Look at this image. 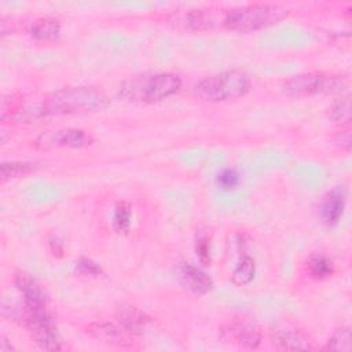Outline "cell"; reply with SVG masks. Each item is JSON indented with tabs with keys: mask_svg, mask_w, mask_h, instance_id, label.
<instances>
[{
	"mask_svg": "<svg viewBox=\"0 0 352 352\" xmlns=\"http://www.w3.org/2000/svg\"><path fill=\"white\" fill-rule=\"evenodd\" d=\"M217 21L212 10H190L176 16V23L188 30H206L210 29Z\"/></svg>",
	"mask_w": 352,
	"mask_h": 352,
	"instance_id": "9a60e30c",
	"label": "cell"
},
{
	"mask_svg": "<svg viewBox=\"0 0 352 352\" xmlns=\"http://www.w3.org/2000/svg\"><path fill=\"white\" fill-rule=\"evenodd\" d=\"M272 340H274V344L282 349H289V351L312 349V345L308 337L300 330L293 327L276 329L272 334Z\"/></svg>",
	"mask_w": 352,
	"mask_h": 352,
	"instance_id": "4fadbf2b",
	"label": "cell"
},
{
	"mask_svg": "<svg viewBox=\"0 0 352 352\" xmlns=\"http://www.w3.org/2000/svg\"><path fill=\"white\" fill-rule=\"evenodd\" d=\"M287 15V10L278 4L254 3L239 6L224 11L223 25L234 32L250 33L280 22Z\"/></svg>",
	"mask_w": 352,
	"mask_h": 352,
	"instance_id": "277c9868",
	"label": "cell"
},
{
	"mask_svg": "<svg viewBox=\"0 0 352 352\" xmlns=\"http://www.w3.org/2000/svg\"><path fill=\"white\" fill-rule=\"evenodd\" d=\"M33 170H34L33 162H21V161L3 162L0 166V176H1V180H7L11 177L25 176Z\"/></svg>",
	"mask_w": 352,
	"mask_h": 352,
	"instance_id": "7402d4cb",
	"label": "cell"
},
{
	"mask_svg": "<svg viewBox=\"0 0 352 352\" xmlns=\"http://www.w3.org/2000/svg\"><path fill=\"white\" fill-rule=\"evenodd\" d=\"M60 33V22L56 18L41 16L29 25V34L37 41H54Z\"/></svg>",
	"mask_w": 352,
	"mask_h": 352,
	"instance_id": "2e32d148",
	"label": "cell"
},
{
	"mask_svg": "<svg viewBox=\"0 0 352 352\" xmlns=\"http://www.w3.org/2000/svg\"><path fill=\"white\" fill-rule=\"evenodd\" d=\"M76 268L80 274L82 275H91V276H98L102 274V268L95 263L92 261L91 258L88 257H80L78 261L76 263Z\"/></svg>",
	"mask_w": 352,
	"mask_h": 352,
	"instance_id": "cb8c5ba5",
	"label": "cell"
},
{
	"mask_svg": "<svg viewBox=\"0 0 352 352\" xmlns=\"http://www.w3.org/2000/svg\"><path fill=\"white\" fill-rule=\"evenodd\" d=\"M345 202H346L345 188L342 186H337V187L331 188L324 195V198L320 204L322 221L330 227L336 226L344 213Z\"/></svg>",
	"mask_w": 352,
	"mask_h": 352,
	"instance_id": "8fae6325",
	"label": "cell"
},
{
	"mask_svg": "<svg viewBox=\"0 0 352 352\" xmlns=\"http://www.w3.org/2000/svg\"><path fill=\"white\" fill-rule=\"evenodd\" d=\"M15 285L23 296V308L25 309L47 307L45 294L43 292V289L30 275H28L25 272H19L15 276Z\"/></svg>",
	"mask_w": 352,
	"mask_h": 352,
	"instance_id": "7c38bea8",
	"label": "cell"
},
{
	"mask_svg": "<svg viewBox=\"0 0 352 352\" xmlns=\"http://www.w3.org/2000/svg\"><path fill=\"white\" fill-rule=\"evenodd\" d=\"M150 318L133 305H122L117 311V322L122 326L131 336L139 334L147 326Z\"/></svg>",
	"mask_w": 352,
	"mask_h": 352,
	"instance_id": "5bb4252c",
	"label": "cell"
},
{
	"mask_svg": "<svg viewBox=\"0 0 352 352\" xmlns=\"http://www.w3.org/2000/svg\"><path fill=\"white\" fill-rule=\"evenodd\" d=\"M330 118L334 122H338L341 125H348L351 122V96L345 95L338 98L333 102L331 107L329 109Z\"/></svg>",
	"mask_w": 352,
	"mask_h": 352,
	"instance_id": "ffe728a7",
	"label": "cell"
},
{
	"mask_svg": "<svg viewBox=\"0 0 352 352\" xmlns=\"http://www.w3.org/2000/svg\"><path fill=\"white\" fill-rule=\"evenodd\" d=\"M333 144L337 146L341 150L349 151L351 146H352V136H351V131L349 129H342L340 131L334 138H333Z\"/></svg>",
	"mask_w": 352,
	"mask_h": 352,
	"instance_id": "484cf974",
	"label": "cell"
},
{
	"mask_svg": "<svg viewBox=\"0 0 352 352\" xmlns=\"http://www.w3.org/2000/svg\"><path fill=\"white\" fill-rule=\"evenodd\" d=\"M252 81L248 73L238 69L223 70L199 80L192 92L205 102H226L246 95Z\"/></svg>",
	"mask_w": 352,
	"mask_h": 352,
	"instance_id": "3957f363",
	"label": "cell"
},
{
	"mask_svg": "<svg viewBox=\"0 0 352 352\" xmlns=\"http://www.w3.org/2000/svg\"><path fill=\"white\" fill-rule=\"evenodd\" d=\"M107 106L106 95L92 87H65L51 92L37 111L47 114H78L102 110Z\"/></svg>",
	"mask_w": 352,
	"mask_h": 352,
	"instance_id": "7a4b0ae2",
	"label": "cell"
},
{
	"mask_svg": "<svg viewBox=\"0 0 352 352\" xmlns=\"http://www.w3.org/2000/svg\"><path fill=\"white\" fill-rule=\"evenodd\" d=\"M94 143V138L84 129L80 128H66L56 132L43 133L37 139V146L43 148L48 147H67V148H81Z\"/></svg>",
	"mask_w": 352,
	"mask_h": 352,
	"instance_id": "52a82bcc",
	"label": "cell"
},
{
	"mask_svg": "<svg viewBox=\"0 0 352 352\" xmlns=\"http://www.w3.org/2000/svg\"><path fill=\"white\" fill-rule=\"evenodd\" d=\"M131 220H132V209L128 202L120 201L116 204L114 210H113V230L118 234H126L131 227Z\"/></svg>",
	"mask_w": 352,
	"mask_h": 352,
	"instance_id": "d6986e66",
	"label": "cell"
},
{
	"mask_svg": "<svg viewBox=\"0 0 352 352\" xmlns=\"http://www.w3.org/2000/svg\"><path fill=\"white\" fill-rule=\"evenodd\" d=\"M254 274H256L254 260L250 256L243 254L232 271V282L238 286L249 285L253 280Z\"/></svg>",
	"mask_w": 352,
	"mask_h": 352,
	"instance_id": "e0dca14e",
	"label": "cell"
},
{
	"mask_svg": "<svg viewBox=\"0 0 352 352\" xmlns=\"http://www.w3.org/2000/svg\"><path fill=\"white\" fill-rule=\"evenodd\" d=\"M307 270L312 278L326 279L334 274V264L323 254H314L307 263Z\"/></svg>",
	"mask_w": 352,
	"mask_h": 352,
	"instance_id": "ac0fdd59",
	"label": "cell"
},
{
	"mask_svg": "<svg viewBox=\"0 0 352 352\" xmlns=\"http://www.w3.org/2000/svg\"><path fill=\"white\" fill-rule=\"evenodd\" d=\"M216 183L221 190H234L241 183V175L234 168H226L217 175Z\"/></svg>",
	"mask_w": 352,
	"mask_h": 352,
	"instance_id": "603a6c76",
	"label": "cell"
},
{
	"mask_svg": "<svg viewBox=\"0 0 352 352\" xmlns=\"http://www.w3.org/2000/svg\"><path fill=\"white\" fill-rule=\"evenodd\" d=\"M12 349V345L11 344H7V340L6 337H1V341H0V351L1 352H8Z\"/></svg>",
	"mask_w": 352,
	"mask_h": 352,
	"instance_id": "83f0119b",
	"label": "cell"
},
{
	"mask_svg": "<svg viewBox=\"0 0 352 352\" xmlns=\"http://www.w3.org/2000/svg\"><path fill=\"white\" fill-rule=\"evenodd\" d=\"M324 351H344L349 352L352 349L351 345V330L349 327H340L336 329L334 333L330 336Z\"/></svg>",
	"mask_w": 352,
	"mask_h": 352,
	"instance_id": "44dd1931",
	"label": "cell"
},
{
	"mask_svg": "<svg viewBox=\"0 0 352 352\" xmlns=\"http://www.w3.org/2000/svg\"><path fill=\"white\" fill-rule=\"evenodd\" d=\"M182 88V80L170 72L143 73L126 78L118 89L121 98L133 103H157Z\"/></svg>",
	"mask_w": 352,
	"mask_h": 352,
	"instance_id": "6da1fadb",
	"label": "cell"
},
{
	"mask_svg": "<svg viewBox=\"0 0 352 352\" xmlns=\"http://www.w3.org/2000/svg\"><path fill=\"white\" fill-rule=\"evenodd\" d=\"M195 253L204 265L210 264V243L206 236H199L195 242Z\"/></svg>",
	"mask_w": 352,
	"mask_h": 352,
	"instance_id": "d4e9b609",
	"label": "cell"
},
{
	"mask_svg": "<svg viewBox=\"0 0 352 352\" xmlns=\"http://www.w3.org/2000/svg\"><path fill=\"white\" fill-rule=\"evenodd\" d=\"M177 278L183 287L198 296L206 294L213 287L212 278L199 267L190 263H182L177 267Z\"/></svg>",
	"mask_w": 352,
	"mask_h": 352,
	"instance_id": "9c48e42d",
	"label": "cell"
},
{
	"mask_svg": "<svg viewBox=\"0 0 352 352\" xmlns=\"http://www.w3.org/2000/svg\"><path fill=\"white\" fill-rule=\"evenodd\" d=\"M220 340L245 349H256L261 342V333L253 324L231 323L220 330Z\"/></svg>",
	"mask_w": 352,
	"mask_h": 352,
	"instance_id": "ba28073f",
	"label": "cell"
},
{
	"mask_svg": "<svg viewBox=\"0 0 352 352\" xmlns=\"http://www.w3.org/2000/svg\"><path fill=\"white\" fill-rule=\"evenodd\" d=\"M345 87L346 80L342 76L314 72L290 77L283 82L282 91L287 96L302 98L318 94H341Z\"/></svg>",
	"mask_w": 352,
	"mask_h": 352,
	"instance_id": "5b68a950",
	"label": "cell"
},
{
	"mask_svg": "<svg viewBox=\"0 0 352 352\" xmlns=\"http://www.w3.org/2000/svg\"><path fill=\"white\" fill-rule=\"evenodd\" d=\"M87 333L95 340L109 345L125 346L132 342V336L118 323L116 324L109 322H95L87 327Z\"/></svg>",
	"mask_w": 352,
	"mask_h": 352,
	"instance_id": "30bf717a",
	"label": "cell"
},
{
	"mask_svg": "<svg viewBox=\"0 0 352 352\" xmlns=\"http://www.w3.org/2000/svg\"><path fill=\"white\" fill-rule=\"evenodd\" d=\"M50 246H51V252L54 254H60L63 252V245H62V242L56 236L50 239Z\"/></svg>",
	"mask_w": 352,
	"mask_h": 352,
	"instance_id": "4316f807",
	"label": "cell"
},
{
	"mask_svg": "<svg viewBox=\"0 0 352 352\" xmlns=\"http://www.w3.org/2000/svg\"><path fill=\"white\" fill-rule=\"evenodd\" d=\"M25 326L33 341L44 351H60L62 340L47 307L25 309Z\"/></svg>",
	"mask_w": 352,
	"mask_h": 352,
	"instance_id": "8992f818",
	"label": "cell"
}]
</instances>
